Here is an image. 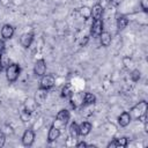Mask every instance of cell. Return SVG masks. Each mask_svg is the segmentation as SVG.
Masks as SVG:
<instances>
[{"label": "cell", "instance_id": "1", "mask_svg": "<svg viewBox=\"0 0 148 148\" xmlns=\"http://www.w3.org/2000/svg\"><path fill=\"white\" fill-rule=\"evenodd\" d=\"M147 109H148V104L146 101H141L138 104H135L131 110H130V114L132 119L135 120H146V113H147Z\"/></svg>", "mask_w": 148, "mask_h": 148}, {"label": "cell", "instance_id": "2", "mask_svg": "<svg viewBox=\"0 0 148 148\" xmlns=\"http://www.w3.org/2000/svg\"><path fill=\"white\" fill-rule=\"evenodd\" d=\"M21 74V67L18 64L12 62L6 67V79L9 83H14Z\"/></svg>", "mask_w": 148, "mask_h": 148}, {"label": "cell", "instance_id": "3", "mask_svg": "<svg viewBox=\"0 0 148 148\" xmlns=\"http://www.w3.org/2000/svg\"><path fill=\"white\" fill-rule=\"evenodd\" d=\"M69 118H71L69 111L66 110V109H62V110H60L57 113V117H56V119H54V121H53L52 125L56 126V127H58V128H60V130H62L67 125Z\"/></svg>", "mask_w": 148, "mask_h": 148}, {"label": "cell", "instance_id": "4", "mask_svg": "<svg viewBox=\"0 0 148 148\" xmlns=\"http://www.w3.org/2000/svg\"><path fill=\"white\" fill-rule=\"evenodd\" d=\"M56 83V80H54V76L52 74H44L43 76H40V80H39V87L38 89H42V90H45V91H49L50 89L53 88Z\"/></svg>", "mask_w": 148, "mask_h": 148}, {"label": "cell", "instance_id": "5", "mask_svg": "<svg viewBox=\"0 0 148 148\" xmlns=\"http://www.w3.org/2000/svg\"><path fill=\"white\" fill-rule=\"evenodd\" d=\"M103 31V20H92L90 27V36L92 38H98Z\"/></svg>", "mask_w": 148, "mask_h": 148}, {"label": "cell", "instance_id": "6", "mask_svg": "<svg viewBox=\"0 0 148 148\" xmlns=\"http://www.w3.org/2000/svg\"><path fill=\"white\" fill-rule=\"evenodd\" d=\"M83 92H72V95L68 97L71 105L73 109H77L80 106H83Z\"/></svg>", "mask_w": 148, "mask_h": 148}, {"label": "cell", "instance_id": "7", "mask_svg": "<svg viewBox=\"0 0 148 148\" xmlns=\"http://www.w3.org/2000/svg\"><path fill=\"white\" fill-rule=\"evenodd\" d=\"M22 145L25 147H31L35 142V132L31 128H27L22 135Z\"/></svg>", "mask_w": 148, "mask_h": 148}, {"label": "cell", "instance_id": "8", "mask_svg": "<svg viewBox=\"0 0 148 148\" xmlns=\"http://www.w3.org/2000/svg\"><path fill=\"white\" fill-rule=\"evenodd\" d=\"M46 73V61L44 59L36 60L34 65V74L36 76H43Z\"/></svg>", "mask_w": 148, "mask_h": 148}, {"label": "cell", "instance_id": "9", "mask_svg": "<svg viewBox=\"0 0 148 148\" xmlns=\"http://www.w3.org/2000/svg\"><path fill=\"white\" fill-rule=\"evenodd\" d=\"M104 14V8L101 3H95L92 8H90V17L92 20H101Z\"/></svg>", "mask_w": 148, "mask_h": 148}, {"label": "cell", "instance_id": "10", "mask_svg": "<svg viewBox=\"0 0 148 148\" xmlns=\"http://www.w3.org/2000/svg\"><path fill=\"white\" fill-rule=\"evenodd\" d=\"M34 37H35L34 32H24V34L20 37V43H21V45H22L24 49L30 47V45H31L32 42H34Z\"/></svg>", "mask_w": 148, "mask_h": 148}, {"label": "cell", "instance_id": "11", "mask_svg": "<svg viewBox=\"0 0 148 148\" xmlns=\"http://www.w3.org/2000/svg\"><path fill=\"white\" fill-rule=\"evenodd\" d=\"M14 34H15V29H14L13 25H10V24H3L2 25V28H1V37L3 39L13 38Z\"/></svg>", "mask_w": 148, "mask_h": 148}, {"label": "cell", "instance_id": "12", "mask_svg": "<svg viewBox=\"0 0 148 148\" xmlns=\"http://www.w3.org/2000/svg\"><path fill=\"white\" fill-rule=\"evenodd\" d=\"M60 134H61V130L56 127V126H53V125H51V127L49 130V133H47V142L49 143L54 142L60 136Z\"/></svg>", "mask_w": 148, "mask_h": 148}, {"label": "cell", "instance_id": "13", "mask_svg": "<svg viewBox=\"0 0 148 148\" xmlns=\"http://www.w3.org/2000/svg\"><path fill=\"white\" fill-rule=\"evenodd\" d=\"M128 145V139L126 136H121V138H117V139H113L111 142L108 143V147L109 148H113V147H121V148H125L127 147Z\"/></svg>", "mask_w": 148, "mask_h": 148}, {"label": "cell", "instance_id": "14", "mask_svg": "<svg viewBox=\"0 0 148 148\" xmlns=\"http://www.w3.org/2000/svg\"><path fill=\"white\" fill-rule=\"evenodd\" d=\"M131 121H132V118H131V114H130L128 111H123L118 117V124H119L120 127L128 126Z\"/></svg>", "mask_w": 148, "mask_h": 148}, {"label": "cell", "instance_id": "15", "mask_svg": "<svg viewBox=\"0 0 148 148\" xmlns=\"http://www.w3.org/2000/svg\"><path fill=\"white\" fill-rule=\"evenodd\" d=\"M99 43L102 46L104 47H108L110 44H111V40H112V37H111V34L109 31H102V34L99 35Z\"/></svg>", "mask_w": 148, "mask_h": 148}, {"label": "cell", "instance_id": "16", "mask_svg": "<svg viewBox=\"0 0 148 148\" xmlns=\"http://www.w3.org/2000/svg\"><path fill=\"white\" fill-rule=\"evenodd\" d=\"M91 128H92L91 123H89V121H82L79 125V133H80L81 136H86V135H88L90 133Z\"/></svg>", "mask_w": 148, "mask_h": 148}, {"label": "cell", "instance_id": "17", "mask_svg": "<svg viewBox=\"0 0 148 148\" xmlns=\"http://www.w3.org/2000/svg\"><path fill=\"white\" fill-rule=\"evenodd\" d=\"M68 133H69V136L72 139H77L80 136V133H79V125L76 121H72L69 124V127H68Z\"/></svg>", "mask_w": 148, "mask_h": 148}, {"label": "cell", "instance_id": "18", "mask_svg": "<svg viewBox=\"0 0 148 148\" xmlns=\"http://www.w3.org/2000/svg\"><path fill=\"white\" fill-rule=\"evenodd\" d=\"M128 24V18L125 16V15H119L117 17V29L120 31V30H124Z\"/></svg>", "mask_w": 148, "mask_h": 148}, {"label": "cell", "instance_id": "19", "mask_svg": "<svg viewBox=\"0 0 148 148\" xmlns=\"http://www.w3.org/2000/svg\"><path fill=\"white\" fill-rule=\"evenodd\" d=\"M95 103H96V96L91 92H84V95H83V106L92 105Z\"/></svg>", "mask_w": 148, "mask_h": 148}, {"label": "cell", "instance_id": "20", "mask_svg": "<svg viewBox=\"0 0 148 148\" xmlns=\"http://www.w3.org/2000/svg\"><path fill=\"white\" fill-rule=\"evenodd\" d=\"M73 92V88H72V84L71 83H65V86L62 87L61 89V97L64 98H68Z\"/></svg>", "mask_w": 148, "mask_h": 148}, {"label": "cell", "instance_id": "21", "mask_svg": "<svg viewBox=\"0 0 148 148\" xmlns=\"http://www.w3.org/2000/svg\"><path fill=\"white\" fill-rule=\"evenodd\" d=\"M79 12H80L81 16H83V18H84V20H87V18H89V17H90V8H89V7L83 6V7H81V8L79 9Z\"/></svg>", "mask_w": 148, "mask_h": 148}, {"label": "cell", "instance_id": "22", "mask_svg": "<svg viewBox=\"0 0 148 148\" xmlns=\"http://www.w3.org/2000/svg\"><path fill=\"white\" fill-rule=\"evenodd\" d=\"M130 76H131V80L133 82H138L140 80V77H141V73H140L139 69H134V71L131 72V75Z\"/></svg>", "mask_w": 148, "mask_h": 148}, {"label": "cell", "instance_id": "23", "mask_svg": "<svg viewBox=\"0 0 148 148\" xmlns=\"http://www.w3.org/2000/svg\"><path fill=\"white\" fill-rule=\"evenodd\" d=\"M6 143V134L3 133L2 130H0V148L3 147Z\"/></svg>", "mask_w": 148, "mask_h": 148}, {"label": "cell", "instance_id": "24", "mask_svg": "<svg viewBox=\"0 0 148 148\" xmlns=\"http://www.w3.org/2000/svg\"><path fill=\"white\" fill-rule=\"evenodd\" d=\"M140 6L145 13L148 12V0H140Z\"/></svg>", "mask_w": 148, "mask_h": 148}, {"label": "cell", "instance_id": "25", "mask_svg": "<svg viewBox=\"0 0 148 148\" xmlns=\"http://www.w3.org/2000/svg\"><path fill=\"white\" fill-rule=\"evenodd\" d=\"M6 51V44H5V40L3 39H0V57L5 53Z\"/></svg>", "mask_w": 148, "mask_h": 148}, {"label": "cell", "instance_id": "26", "mask_svg": "<svg viewBox=\"0 0 148 148\" xmlns=\"http://www.w3.org/2000/svg\"><path fill=\"white\" fill-rule=\"evenodd\" d=\"M88 42H89V36H86V37H83V39L80 42V45H81V46H86V45L88 44Z\"/></svg>", "mask_w": 148, "mask_h": 148}, {"label": "cell", "instance_id": "27", "mask_svg": "<svg viewBox=\"0 0 148 148\" xmlns=\"http://www.w3.org/2000/svg\"><path fill=\"white\" fill-rule=\"evenodd\" d=\"M76 147H89V145H87L84 141H80L76 143Z\"/></svg>", "mask_w": 148, "mask_h": 148}, {"label": "cell", "instance_id": "28", "mask_svg": "<svg viewBox=\"0 0 148 148\" xmlns=\"http://www.w3.org/2000/svg\"><path fill=\"white\" fill-rule=\"evenodd\" d=\"M2 68H3V65L1 64V61H0V73H1V71H2Z\"/></svg>", "mask_w": 148, "mask_h": 148}, {"label": "cell", "instance_id": "29", "mask_svg": "<svg viewBox=\"0 0 148 148\" xmlns=\"http://www.w3.org/2000/svg\"><path fill=\"white\" fill-rule=\"evenodd\" d=\"M112 0H105V2H111Z\"/></svg>", "mask_w": 148, "mask_h": 148}]
</instances>
